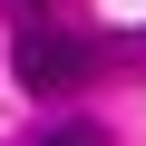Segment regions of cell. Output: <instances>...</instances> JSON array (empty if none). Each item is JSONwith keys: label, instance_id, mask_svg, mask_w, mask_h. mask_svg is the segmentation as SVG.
Returning a JSON list of instances; mask_svg holds the SVG:
<instances>
[{"label": "cell", "instance_id": "3957f363", "mask_svg": "<svg viewBox=\"0 0 146 146\" xmlns=\"http://www.w3.org/2000/svg\"><path fill=\"white\" fill-rule=\"evenodd\" d=\"M127 68H146V29H136V39H127Z\"/></svg>", "mask_w": 146, "mask_h": 146}, {"label": "cell", "instance_id": "7a4b0ae2", "mask_svg": "<svg viewBox=\"0 0 146 146\" xmlns=\"http://www.w3.org/2000/svg\"><path fill=\"white\" fill-rule=\"evenodd\" d=\"M29 146H107V127H98V117H49Z\"/></svg>", "mask_w": 146, "mask_h": 146}, {"label": "cell", "instance_id": "6da1fadb", "mask_svg": "<svg viewBox=\"0 0 146 146\" xmlns=\"http://www.w3.org/2000/svg\"><path fill=\"white\" fill-rule=\"evenodd\" d=\"M107 68V49L88 39V29H58V20H20V39H10V78L39 98V107H58V98H78L88 78Z\"/></svg>", "mask_w": 146, "mask_h": 146}]
</instances>
